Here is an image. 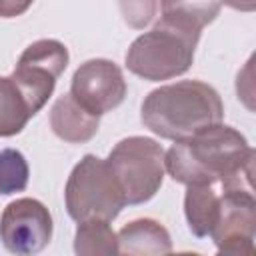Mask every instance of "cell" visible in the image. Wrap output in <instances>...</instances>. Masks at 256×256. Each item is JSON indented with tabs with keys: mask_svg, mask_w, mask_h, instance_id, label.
Wrapping results in <instances>:
<instances>
[{
	"mask_svg": "<svg viewBox=\"0 0 256 256\" xmlns=\"http://www.w3.org/2000/svg\"><path fill=\"white\" fill-rule=\"evenodd\" d=\"M220 0H160V18L202 32L220 14Z\"/></svg>",
	"mask_w": 256,
	"mask_h": 256,
	"instance_id": "5bb4252c",
	"label": "cell"
},
{
	"mask_svg": "<svg viewBox=\"0 0 256 256\" xmlns=\"http://www.w3.org/2000/svg\"><path fill=\"white\" fill-rule=\"evenodd\" d=\"M222 4L240 10V12H254L256 10V0H220Z\"/></svg>",
	"mask_w": 256,
	"mask_h": 256,
	"instance_id": "d6986e66",
	"label": "cell"
},
{
	"mask_svg": "<svg viewBox=\"0 0 256 256\" xmlns=\"http://www.w3.org/2000/svg\"><path fill=\"white\" fill-rule=\"evenodd\" d=\"M198 30L160 18L126 52V68L148 82L170 80L190 70L200 40Z\"/></svg>",
	"mask_w": 256,
	"mask_h": 256,
	"instance_id": "3957f363",
	"label": "cell"
},
{
	"mask_svg": "<svg viewBox=\"0 0 256 256\" xmlns=\"http://www.w3.org/2000/svg\"><path fill=\"white\" fill-rule=\"evenodd\" d=\"M208 236L220 254H254L256 198L252 186H220L218 214Z\"/></svg>",
	"mask_w": 256,
	"mask_h": 256,
	"instance_id": "8992f818",
	"label": "cell"
},
{
	"mask_svg": "<svg viewBox=\"0 0 256 256\" xmlns=\"http://www.w3.org/2000/svg\"><path fill=\"white\" fill-rule=\"evenodd\" d=\"M118 8L122 20L130 28L142 30L154 20L158 10V0H118Z\"/></svg>",
	"mask_w": 256,
	"mask_h": 256,
	"instance_id": "e0dca14e",
	"label": "cell"
},
{
	"mask_svg": "<svg viewBox=\"0 0 256 256\" xmlns=\"http://www.w3.org/2000/svg\"><path fill=\"white\" fill-rule=\"evenodd\" d=\"M254 148L228 124H212L164 150V166L174 182L252 186Z\"/></svg>",
	"mask_w": 256,
	"mask_h": 256,
	"instance_id": "6da1fadb",
	"label": "cell"
},
{
	"mask_svg": "<svg viewBox=\"0 0 256 256\" xmlns=\"http://www.w3.org/2000/svg\"><path fill=\"white\" fill-rule=\"evenodd\" d=\"M220 94L202 80H180L152 90L140 108L142 124L164 140H186L222 122Z\"/></svg>",
	"mask_w": 256,
	"mask_h": 256,
	"instance_id": "7a4b0ae2",
	"label": "cell"
},
{
	"mask_svg": "<svg viewBox=\"0 0 256 256\" xmlns=\"http://www.w3.org/2000/svg\"><path fill=\"white\" fill-rule=\"evenodd\" d=\"M220 184H192L184 194V216L196 238H206L218 214Z\"/></svg>",
	"mask_w": 256,
	"mask_h": 256,
	"instance_id": "7c38bea8",
	"label": "cell"
},
{
	"mask_svg": "<svg viewBox=\"0 0 256 256\" xmlns=\"http://www.w3.org/2000/svg\"><path fill=\"white\" fill-rule=\"evenodd\" d=\"M128 86L122 68L108 58H92L80 64L70 82L72 98L88 112L102 116L118 108L126 98Z\"/></svg>",
	"mask_w": 256,
	"mask_h": 256,
	"instance_id": "9c48e42d",
	"label": "cell"
},
{
	"mask_svg": "<svg viewBox=\"0 0 256 256\" xmlns=\"http://www.w3.org/2000/svg\"><path fill=\"white\" fill-rule=\"evenodd\" d=\"M52 132L68 144H84L92 140L100 128V116L80 106L72 94H62L50 108Z\"/></svg>",
	"mask_w": 256,
	"mask_h": 256,
	"instance_id": "30bf717a",
	"label": "cell"
},
{
	"mask_svg": "<svg viewBox=\"0 0 256 256\" xmlns=\"http://www.w3.org/2000/svg\"><path fill=\"white\" fill-rule=\"evenodd\" d=\"M68 216L80 220H116L126 206L124 196L106 164L96 154H86L70 172L64 188Z\"/></svg>",
	"mask_w": 256,
	"mask_h": 256,
	"instance_id": "5b68a950",
	"label": "cell"
},
{
	"mask_svg": "<svg viewBox=\"0 0 256 256\" xmlns=\"http://www.w3.org/2000/svg\"><path fill=\"white\" fill-rule=\"evenodd\" d=\"M68 48L54 38L36 40L20 54L10 76L22 90L34 114L46 106L56 88V80L68 66Z\"/></svg>",
	"mask_w": 256,
	"mask_h": 256,
	"instance_id": "52a82bcc",
	"label": "cell"
},
{
	"mask_svg": "<svg viewBox=\"0 0 256 256\" xmlns=\"http://www.w3.org/2000/svg\"><path fill=\"white\" fill-rule=\"evenodd\" d=\"M118 254L128 256H162L172 252L168 230L154 218H136L120 228Z\"/></svg>",
	"mask_w": 256,
	"mask_h": 256,
	"instance_id": "8fae6325",
	"label": "cell"
},
{
	"mask_svg": "<svg viewBox=\"0 0 256 256\" xmlns=\"http://www.w3.org/2000/svg\"><path fill=\"white\" fill-rule=\"evenodd\" d=\"M34 0H0V18H16L22 16Z\"/></svg>",
	"mask_w": 256,
	"mask_h": 256,
	"instance_id": "ac0fdd59",
	"label": "cell"
},
{
	"mask_svg": "<svg viewBox=\"0 0 256 256\" xmlns=\"http://www.w3.org/2000/svg\"><path fill=\"white\" fill-rule=\"evenodd\" d=\"M106 164L128 206L154 198L166 174L164 148L148 136H128L120 140L110 150Z\"/></svg>",
	"mask_w": 256,
	"mask_h": 256,
	"instance_id": "277c9868",
	"label": "cell"
},
{
	"mask_svg": "<svg viewBox=\"0 0 256 256\" xmlns=\"http://www.w3.org/2000/svg\"><path fill=\"white\" fill-rule=\"evenodd\" d=\"M34 116L12 76H0V138L20 134Z\"/></svg>",
	"mask_w": 256,
	"mask_h": 256,
	"instance_id": "4fadbf2b",
	"label": "cell"
},
{
	"mask_svg": "<svg viewBox=\"0 0 256 256\" xmlns=\"http://www.w3.org/2000/svg\"><path fill=\"white\" fill-rule=\"evenodd\" d=\"M30 168L24 154L16 148L0 150V196L24 192L28 186Z\"/></svg>",
	"mask_w": 256,
	"mask_h": 256,
	"instance_id": "2e32d148",
	"label": "cell"
},
{
	"mask_svg": "<svg viewBox=\"0 0 256 256\" xmlns=\"http://www.w3.org/2000/svg\"><path fill=\"white\" fill-rule=\"evenodd\" d=\"M52 214L36 198L12 200L0 216V240L12 254H38L52 240Z\"/></svg>",
	"mask_w": 256,
	"mask_h": 256,
	"instance_id": "ba28073f",
	"label": "cell"
},
{
	"mask_svg": "<svg viewBox=\"0 0 256 256\" xmlns=\"http://www.w3.org/2000/svg\"><path fill=\"white\" fill-rule=\"evenodd\" d=\"M74 252L80 256H114L118 254V236L108 220H80L74 234Z\"/></svg>",
	"mask_w": 256,
	"mask_h": 256,
	"instance_id": "9a60e30c",
	"label": "cell"
}]
</instances>
